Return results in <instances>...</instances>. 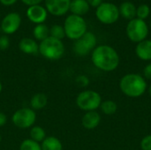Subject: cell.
Here are the masks:
<instances>
[{"label":"cell","mask_w":151,"mask_h":150,"mask_svg":"<svg viewBox=\"0 0 151 150\" xmlns=\"http://www.w3.org/2000/svg\"><path fill=\"white\" fill-rule=\"evenodd\" d=\"M91 61L97 69L109 72L119 67L120 58L113 47L102 44L96 46L91 52Z\"/></svg>","instance_id":"6da1fadb"},{"label":"cell","mask_w":151,"mask_h":150,"mask_svg":"<svg viewBox=\"0 0 151 150\" xmlns=\"http://www.w3.org/2000/svg\"><path fill=\"white\" fill-rule=\"evenodd\" d=\"M119 88L127 97L138 98L144 95L148 85L142 75L138 73H127L120 79Z\"/></svg>","instance_id":"7a4b0ae2"},{"label":"cell","mask_w":151,"mask_h":150,"mask_svg":"<svg viewBox=\"0 0 151 150\" xmlns=\"http://www.w3.org/2000/svg\"><path fill=\"white\" fill-rule=\"evenodd\" d=\"M65 45L61 40L49 36L39 43V53L48 60H59L65 54Z\"/></svg>","instance_id":"3957f363"},{"label":"cell","mask_w":151,"mask_h":150,"mask_svg":"<svg viewBox=\"0 0 151 150\" xmlns=\"http://www.w3.org/2000/svg\"><path fill=\"white\" fill-rule=\"evenodd\" d=\"M63 27L65 33V37L73 41L80 39L88 32L87 22L83 17L72 13L66 17Z\"/></svg>","instance_id":"277c9868"},{"label":"cell","mask_w":151,"mask_h":150,"mask_svg":"<svg viewBox=\"0 0 151 150\" xmlns=\"http://www.w3.org/2000/svg\"><path fill=\"white\" fill-rule=\"evenodd\" d=\"M102 102L103 100L101 95L91 89L81 91L76 97L77 107L85 112L96 111L100 108Z\"/></svg>","instance_id":"5b68a950"},{"label":"cell","mask_w":151,"mask_h":150,"mask_svg":"<svg viewBox=\"0 0 151 150\" xmlns=\"http://www.w3.org/2000/svg\"><path fill=\"white\" fill-rule=\"evenodd\" d=\"M126 32L131 42L138 43L147 39L149 34V26L145 20L134 18L129 20Z\"/></svg>","instance_id":"8992f818"},{"label":"cell","mask_w":151,"mask_h":150,"mask_svg":"<svg viewBox=\"0 0 151 150\" xmlns=\"http://www.w3.org/2000/svg\"><path fill=\"white\" fill-rule=\"evenodd\" d=\"M36 113L31 108L24 107L17 110L12 116V123L19 129H28L35 126L36 121Z\"/></svg>","instance_id":"52a82bcc"},{"label":"cell","mask_w":151,"mask_h":150,"mask_svg":"<svg viewBox=\"0 0 151 150\" xmlns=\"http://www.w3.org/2000/svg\"><path fill=\"white\" fill-rule=\"evenodd\" d=\"M119 16V7L111 2H103L96 10V19L105 25L114 24L118 21Z\"/></svg>","instance_id":"ba28073f"},{"label":"cell","mask_w":151,"mask_h":150,"mask_svg":"<svg viewBox=\"0 0 151 150\" xmlns=\"http://www.w3.org/2000/svg\"><path fill=\"white\" fill-rule=\"evenodd\" d=\"M97 39L94 33L88 31L80 39L74 41L73 51L77 56L84 57L89 54L96 47Z\"/></svg>","instance_id":"9c48e42d"},{"label":"cell","mask_w":151,"mask_h":150,"mask_svg":"<svg viewBox=\"0 0 151 150\" xmlns=\"http://www.w3.org/2000/svg\"><path fill=\"white\" fill-rule=\"evenodd\" d=\"M21 25V17L17 12H10L6 14L1 21V30L6 34H12L16 33Z\"/></svg>","instance_id":"30bf717a"},{"label":"cell","mask_w":151,"mask_h":150,"mask_svg":"<svg viewBox=\"0 0 151 150\" xmlns=\"http://www.w3.org/2000/svg\"><path fill=\"white\" fill-rule=\"evenodd\" d=\"M72 0H44L48 13L53 16H63L69 11Z\"/></svg>","instance_id":"8fae6325"},{"label":"cell","mask_w":151,"mask_h":150,"mask_svg":"<svg viewBox=\"0 0 151 150\" xmlns=\"http://www.w3.org/2000/svg\"><path fill=\"white\" fill-rule=\"evenodd\" d=\"M26 15L27 19L35 23V25L38 24H43L48 17V11L45 8V6H42L41 4L32 5L28 6L26 11Z\"/></svg>","instance_id":"7c38bea8"},{"label":"cell","mask_w":151,"mask_h":150,"mask_svg":"<svg viewBox=\"0 0 151 150\" xmlns=\"http://www.w3.org/2000/svg\"><path fill=\"white\" fill-rule=\"evenodd\" d=\"M101 122V116L100 114L95 111H88L82 116L81 118V125L87 130H94L96 129Z\"/></svg>","instance_id":"4fadbf2b"},{"label":"cell","mask_w":151,"mask_h":150,"mask_svg":"<svg viewBox=\"0 0 151 150\" xmlns=\"http://www.w3.org/2000/svg\"><path fill=\"white\" fill-rule=\"evenodd\" d=\"M19 49L27 55H36L39 53V44L35 39L24 37L19 42Z\"/></svg>","instance_id":"5bb4252c"},{"label":"cell","mask_w":151,"mask_h":150,"mask_svg":"<svg viewBox=\"0 0 151 150\" xmlns=\"http://www.w3.org/2000/svg\"><path fill=\"white\" fill-rule=\"evenodd\" d=\"M135 54L137 57L142 61L151 60V40H144L138 42L135 47Z\"/></svg>","instance_id":"9a60e30c"},{"label":"cell","mask_w":151,"mask_h":150,"mask_svg":"<svg viewBox=\"0 0 151 150\" xmlns=\"http://www.w3.org/2000/svg\"><path fill=\"white\" fill-rule=\"evenodd\" d=\"M89 9L90 5L87 0H72L69 11L72 12V14L82 17L88 12Z\"/></svg>","instance_id":"2e32d148"},{"label":"cell","mask_w":151,"mask_h":150,"mask_svg":"<svg viewBox=\"0 0 151 150\" xmlns=\"http://www.w3.org/2000/svg\"><path fill=\"white\" fill-rule=\"evenodd\" d=\"M119 10V14L123 18L128 20H131L136 18V6L132 2H129V1L123 2L120 4Z\"/></svg>","instance_id":"e0dca14e"},{"label":"cell","mask_w":151,"mask_h":150,"mask_svg":"<svg viewBox=\"0 0 151 150\" xmlns=\"http://www.w3.org/2000/svg\"><path fill=\"white\" fill-rule=\"evenodd\" d=\"M48 104V97L44 93H36L30 99V108L34 111L44 109Z\"/></svg>","instance_id":"ac0fdd59"},{"label":"cell","mask_w":151,"mask_h":150,"mask_svg":"<svg viewBox=\"0 0 151 150\" xmlns=\"http://www.w3.org/2000/svg\"><path fill=\"white\" fill-rule=\"evenodd\" d=\"M42 150H63L61 141L55 136H47L41 143Z\"/></svg>","instance_id":"d6986e66"},{"label":"cell","mask_w":151,"mask_h":150,"mask_svg":"<svg viewBox=\"0 0 151 150\" xmlns=\"http://www.w3.org/2000/svg\"><path fill=\"white\" fill-rule=\"evenodd\" d=\"M33 36L35 41L42 42L50 36V28L44 23L35 25L33 29Z\"/></svg>","instance_id":"ffe728a7"},{"label":"cell","mask_w":151,"mask_h":150,"mask_svg":"<svg viewBox=\"0 0 151 150\" xmlns=\"http://www.w3.org/2000/svg\"><path fill=\"white\" fill-rule=\"evenodd\" d=\"M29 134H30V139L38 143H42L47 137L45 130L42 126H35V125L30 128Z\"/></svg>","instance_id":"44dd1931"},{"label":"cell","mask_w":151,"mask_h":150,"mask_svg":"<svg viewBox=\"0 0 151 150\" xmlns=\"http://www.w3.org/2000/svg\"><path fill=\"white\" fill-rule=\"evenodd\" d=\"M101 111L107 116H111L116 113L118 111V104L112 100H105L103 101L100 105Z\"/></svg>","instance_id":"7402d4cb"},{"label":"cell","mask_w":151,"mask_h":150,"mask_svg":"<svg viewBox=\"0 0 151 150\" xmlns=\"http://www.w3.org/2000/svg\"><path fill=\"white\" fill-rule=\"evenodd\" d=\"M19 150H42V147L41 143H38L29 138L24 140L20 143Z\"/></svg>","instance_id":"603a6c76"},{"label":"cell","mask_w":151,"mask_h":150,"mask_svg":"<svg viewBox=\"0 0 151 150\" xmlns=\"http://www.w3.org/2000/svg\"><path fill=\"white\" fill-rule=\"evenodd\" d=\"M50 36L58 39V40H63L65 37V33L64 30V27L61 25H53L50 28Z\"/></svg>","instance_id":"cb8c5ba5"},{"label":"cell","mask_w":151,"mask_h":150,"mask_svg":"<svg viewBox=\"0 0 151 150\" xmlns=\"http://www.w3.org/2000/svg\"><path fill=\"white\" fill-rule=\"evenodd\" d=\"M150 13V8L148 4H142L136 7V18L145 20Z\"/></svg>","instance_id":"d4e9b609"},{"label":"cell","mask_w":151,"mask_h":150,"mask_svg":"<svg viewBox=\"0 0 151 150\" xmlns=\"http://www.w3.org/2000/svg\"><path fill=\"white\" fill-rule=\"evenodd\" d=\"M140 146L142 150H151V134L146 135L142 138Z\"/></svg>","instance_id":"484cf974"},{"label":"cell","mask_w":151,"mask_h":150,"mask_svg":"<svg viewBox=\"0 0 151 150\" xmlns=\"http://www.w3.org/2000/svg\"><path fill=\"white\" fill-rule=\"evenodd\" d=\"M10 39L8 35L3 34L0 36V50H6L10 47Z\"/></svg>","instance_id":"4316f807"},{"label":"cell","mask_w":151,"mask_h":150,"mask_svg":"<svg viewBox=\"0 0 151 150\" xmlns=\"http://www.w3.org/2000/svg\"><path fill=\"white\" fill-rule=\"evenodd\" d=\"M75 80L78 85H80L81 87H83V88L87 87L89 84V79L86 75H79Z\"/></svg>","instance_id":"83f0119b"},{"label":"cell","mask_w":151,"mask_h":150,"mask_svg":"<svg viewBox=\"0 0 151 150\" xmlns=\"http://www.w3.org/2000/svg\"><path fill=\"white\" fill-rule=\"evenodd\" d=\"M142 76L145 80H151V63L148 64L144 68L142 72Z\"/></svg>","instance_id":"f1b7e54d"},{"label":"cell","mask_w":151,"mask_h":150,"mask_svg":"<svg viewBox=\"0 0 151 150\" xmlns=\"http://www.w3.org/2000/svg\"><path fill=\"white\" fill-rule=\"evenodd\" d=\"M44 0H21V2L28 6H32V5H36V4H41Z\"/></svg>","instance_id":"f546056e"},{"label":"cell","mask_w":151,"mask_h":150,"mask_svg":"<svg viewBox=\"0 0 151 150\" xmlns=\"http://www.w3.org/2000/svg\"><path fill=\"white\" fill-rule=\"evenodd\" d=\"M6 123H7V116L4 112L0 111V127L5 126Z\"/></svg>","instance_id":"4dcf8cb0"},{"label":"cell","mask_w":151,"mask_h":150,"mask_svg":"<svg viewBox=\"0 0 151 150\" xmlns=\"http://www.w3.org/2000/svg\"><path fill=\"white\" fill-rule=\"evenodd\" d=\"M88 4L92 7H98L102 3H103V0H87Z\"/></svg>","instance_id":"1f68e13d"},{"label":"cell","mask_w":151,"mask_h":150,"mask_svg":"<svg viewBox=\"0 0 151 150\" xmlns=\"http://www.w3.org/2000/svg\"><path fill=\"white\" fill-rule=\"evenodd\" d=\"M18 0H0V3L4 6H11L14 4Z\"/></svg>","instance_id":"d6a6232c"},{"label":"cell","mask_w":151,"mask_h":150,"mask_svg":"<svg viewBox=\"0 0 151 150\" xmlns=\"http://www.w3.org/2000/svg\"><path fill=\"white\" fill-rule=\"evenodd\" d=\"M148 91H149V95H150V96L151 97V84L149 86V88H148Z\"/></svg>","instance_id":"836d02e7"},{"label":"cell","mask_w":151,"mask_h":150,"mask_svg":"<svg viewBox=\"0 0 151 150\" xmlns=\"http://www.w3.org/2000/svg\"><path fill=\"white\" fill-rule=\"evenodd\" d=\"M2 90H3V84H2V82L0 81V94L2 93Z\"/></svg>","instance_id":"e575fe53"},{"label":"cell","mask_w":151,"mask_h":150,"mask_svg":"<svg viewBox=\"0 0 151 150\" xmlns=\"http://www.w3.org/2000/svg\"><path fill=\"white\" fill-rule=\"evenodd\" d=\"M1 141H2V136H1V134H0V143H1Z\"/></svg>","instance_id":"d590c367"}]
</instances>
